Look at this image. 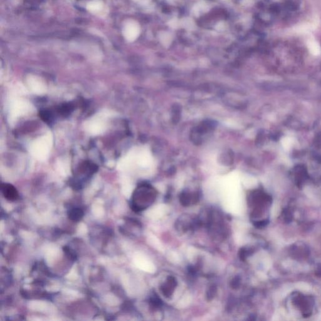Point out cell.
I'll list each match as a JSON object with an SVG mask.
<instances>
[{"label": "cell", "mask_w": 321, "mask_h": 321, "mask_svg": "<svg viewBox=\"0 0 321 321\" xmlns=\"http://www.w3.org/2000/svg\"><path fill=\"white\" fill-rule=\"evenodd\" d=\"M63 249H64V251H65V254L70 259H71V260L76 259V255H75L74 251H72L70 248H68L67 246H65L63 248Z\"/></svg>", "instance_id": "5"}, {"label": "cell", "mask_w": 321, "mask_h": 321, "mask_svg": "<svg viewBox=\"0 0 321 321\" xmlns=\"http://www.w3.org/2000/svg\"><path fill=\"white\" fill-rule=\"evenodd\" d=\"M287 8L289 9H291V10H294L295 8H296V6L295 4L291 1H287L286 3V5Z\"/></svg>", "instance_id": "7"}, {"label": "cell", "mask_w": 321, "mask_h": 321, "mask_svg": "<svg viewBox=\"0 0 321 321\" xmlns=\"http://www.w3.org/2000/svg\"><path fill=\"white\" fill-rule=\"evenodd\" d=\"M1 189L4 197L8 201H13L18 198L19 194L18 191L12 184L2 183Z\"/></svg>", "instance_id": "2"}, {"label": "cell", "mask_w": 321, "mask_h": 321, "mask_svg": "<svg viewBox=\"0 0 321 321\" xmlns=\"http://www.w3.org/2000/svg\"><path fill=\"white\" fill-rule=\"evenodd\" d=\"M282 144L283 145V147L286 149H288L289 148L290 146H291V144H292V140L290 139L287 137V138H285L283 141H282Z\"/></svg>", "instance_id": "6"}, {"label": "cell", "mask_w": 321, "mask_h": 321, "mask_svg": "<svg viewBox=\"0 0 321 321\" xmlns=\"http://www.w3.org/2000/svg\"><path fill=\"white\" fill-rule=\"evenodd\" d=\"M140 28L138 24L134 21L129 22L124 28V34L128 41L135 40L139 34Z\"/></svg>", "instance_id": "1"}, {"label": "cell", "mask_w": 321, "mask_h": 321, "mask_svg": "<svg viewBox=\"0 0 321 321\" xmlns=\"http://www.w3.org/2000/svg\"><path fill=\"white\" fill-rule=\"evenodd\" d=\"M84 215L83 211L79 208H74L68 211V216L70 219L73 221H79Z\"/></svg>", "instance_id": "3"}, {"label": "cell", "mask_w": 321, "mask_h": 321, "mask_svg": "<svg viewBox=\"0 0 321 321\" xmlns=\"http://www.w3.org/2000/svg\"><path fill=\"white\" fill-rule=\"evenodd\" d=\"M101 7H102L101 2L99 1H95V0L90 2L87 6L88 9L91 11H97V10L100 9L101 8Z\"/></svg>", "instance_id": "4"}]
</instances>
